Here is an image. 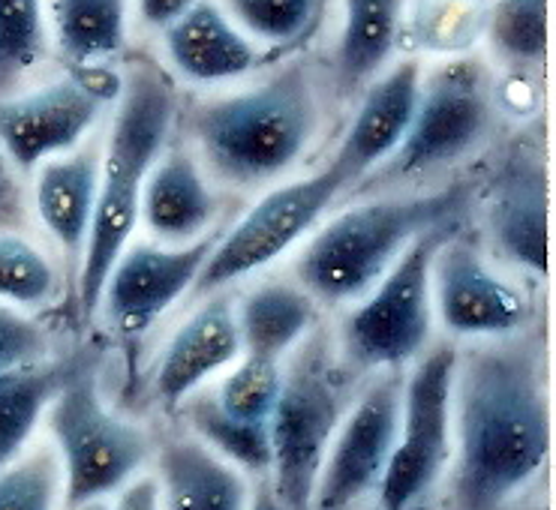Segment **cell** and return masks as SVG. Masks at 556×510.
I'll list each match as a JSON object with an SVG mask.
<instances>
[{
    "mask_svg": "<svg viewBox=\"0 0 556 510\" xmlns=\"http://www.w3.org/2000/svg\"><path fill=\"white\" fill-rule=\"evenodd\" d=\"M457 510H500L551 457V403L539 357L523 345H484L457 357Z\"/></svg>",
    "mask_w": 556,
    "mask_h": 510,
    "instance_id": "6da1fadb",
    "label": "cell"
},
{
    "mask_svg": "<svg viewBox=\"0 0 556 510\" xmlns=\"http://www.w3.org/2000/svg\"><path fill=\"white\" fill-rule=\"evenodd\" d=\"M172 117L175 97L163 73L154 66H132L124 78V93L105 144L97 207L81 255L78 304L85 316H93L100 306L105 277L136 229L144 180L160 160Z\"/></svg>",
    "mask_w": 556,
    "mask_h": 510,
    "instance_id": "7a4b0ae2",
    "label": "cell"
},
{
    "mask_svg": "<svg viewBox=\"0 0 556 510\" xmlns=\"http://www.w3.org/2000/svg\"><path fill=\"white\" fill-rule=\"evenodd\" d=\"M316 124L319 105L304 66H289L260 88L207 102L193 117L211 168L241 187L283 175L307 151Z\"/></svg>",
    "mask_w": 556,
    "mask_h": 510,
    "instance_id": "3957f363",
    "label": "cell"
},
{
    "mask_svg": "<svg viewBox=\"0 0 556 510\" xmlns=\"http://www.w3.org/2000/svg\"><path fill=\"white\" fill-rule=\"evenodd\" d=\"M464 204L466 190L454 187L352 207L313 238L298 258V280L311 297L328 304L362 297L389 273L409 243L454 222Z\"/></svg>",
    "mask_w": 556,
    "mask_h": 510,
    "instance_id": "277c9868",
    "label": "cell"
},
{
    "mask_svg": "<svg viewBox=\"0 0 556 510\" xmlns=\"http://www.w3.org/2000/svg\"><path fill=\"white\" fill-rule=\"evenodd\" d=\"M46 423L54 438L70 510L117 493L151 457L148 435L105 403L97 372L85 360H76L54 394Z\"/></svg>",
    "mask_w": 556,
    "mask_h": 510,
    "instance_id": "5b68a950",
    "label": "cell"
},
{
    "mask_svg": "<svg viewBox=\"0 0 556 510\" xmlns=\"http://www.w3.org/2000/svg\"><path fill=\"white\" fill-rule=\"evenodd\" d=\"M346 411L343 379L323 343L304 345L283 372L268 435L271 486L286 510H313L325 454Z\"/></svg>",
    "mask_w": 556,
    "mask_h": 510,
    "instance_id": "8992f818",
    "label": "cell"
},
{
    "mask_svg": "<svg viewBox=\"0 0 556 510\" xmlns=\"http://www.w3.org/2000/svg\"><path fill=\"white\" fill-rule=\"evenodd\" d=\"M452 222L427 231L391 265L376 292L343 324V352L355 367L391 370L421 355L430 340V265Z\"/></svg>",
    "mask_w": 556,
    "mask_h": 510,
    "instance_id": "52a82bcc",
    "label": "cell"
},
{
    "mask_svg": "<svg viewBox=\"0 0 556 510\" xmlns=\"http://www.w3.org/2000/svg\"><path fill=\"white\" fill-rule=\"evenodd\" d=\"M457 352L442 345L415 367L401 394V426L379 481V510H409L440 481L452 457V387Z\"/></svg>",
    "mask_w": 556,
    "mask_h": 510,
    "instance_id": "ba28073f",
    "label": "cell"
},
{
    "mask_svg": "<svg viewBox=\"0 0 556 510\" xmlns=\"http://www.w3.org/2000/svg\"><path fill=\"white\" fill-rule=\"evenodd\" d=\"M340 192L343 183L328 166L313 178L292 180L268 192L238 219V226L226 238L214 243L205 268L195 280V292H217L223 285L265 268L316 226V219L323 217Z\"/></svg>",
    "mask_w": 556,
    "mask_h": 510,
    "instance_id": "9c48e42d",
    "label": "cell"
},
{
    "mask_svg": "<svg viewBox=\"0 0 556 510\" xmlns=\"http://www.w3.org/2000/svg\"><path fill=\"white\" fill-rule=\"evenodd\" d=\"M491 124V97L484 73L472 61L440 66L418 90L413 124L394 151L397 175H421L460 160L481 141Z\"/></svg>",
    "mask_w": 556,
    "mask_h": 510,
    "instance_id": "30bf717a",
    "label": "cell"
},
{
    "mask_svg": "<svg viewBox=\"0 0 556 510\" xmlns=\"http://www.w3.org/2000/svg\"><path fill=\"white\" fill-rule=\"evenodd\" d=\"M401 379H382L340 421L313 489V510H350L379 486L401 426Z\"/></svg>",
    "mask_w": 556,
    "mask_h": 510,
    "instance_id": "8fae6325",
    "label": "cell"
},
{
    "mask_svg": "<svg viewBox=\"0 0 556 510\" xmlns=\"http://www.w3.org/2000/svg\"><path fill=\"white\" fill-rule=\"evenodd\" d=\"M103 90L81 76H64L27 93L0 97V151L18 171L73 151L105 105Z\"/></svg>",
    "mask_w": 556,
    "mask_h": 510,
    "instance_id": "7c38bea8",
    "label": "cell"
},
{
    "mask_svg": "<svg viewBox=\"0 0 556 510\" xmlns=\"http://www.w3.org/2000/svg\"><path fill=\"white\" fill-rule=\"evenodd\" d=\"M214 243L217 238L205 234L178 250L132 246L130 253H121L100 292V304L117 331H148L168 306L178 304L199 280Z\"/></svg>",
    "mask_w": 556,
    "mask_h": 510,
    "instance_id": "4fadbf2b",
    "label": "cell"
},
{
    "mask_svg": "<svg viewBox=\"0 0 556 510\" xmlns=\"http://www.w3.org/2000/svg\"><path fill=\"white\" fill-rule=\"evenodd\" d=\"M430 280L442 324L457 336H508L527 319L523 297L481 262L472 243L454 241V234L433 255Z\"/></svg>",
    "mask_w": 556,
    "mask_h": 510,
    "instance_id": "5bb4252c",
    "label": "cell"
},
{
    "mask_svg": "<svg viewBox=\"0 0 556 510\" xmlns=\"http://www.w3.org/2000/svg\"><path fill=\"white\" fill-rule=\"evenodd\" d=\"M418 90H421V69L415 61H403L367 88L328 166L340 178L343 190L362 180L382 160L394 156L413 124Z\"/></svg>",
    "mask_w": 556,
    "mask_h": 510,
    "instance_id": "9a60e30c",
    "label": "cell"
},
{
    "mask_svg": "<svg viewBox=\"0 0 556 510\" xmlns=\"http://www.w3.org/2000/svg\"><path fill=\"white\" fill-rule=\"evenodd\" d=\"M241 355V333H238V313L229 297H214L199 306L184 328L163 352L156 367L154 394L163 408H178L195 387L207 382L214 372L229 367Z\"/></svg>",
    "mask_w": 556,
    "mask_h": 510,
    "instance_id": "2e32d148",
    "label": "cell"
},
{
    "mask_svg": "<svg viewBox=\"0 0 556 510\" xmlns=\"http://www.w3.org/2000/svg\"><path fill=\"white\" fill-rule=\"evenodd\" d=\"M488 229L508 262L535 277L547 273V178L539 163L515 160L500 171L488 199Z\"/></svg>",
    "mask_w": 556,
    "mask_h": 510,
    "instance_id": "e0dca14e",
    "label": "cell"
},
{
    "mask_svg": "<svg viewBox=\"0 0 556 510\" xmlns=\"http://www.w3.org/2000/svg\"><path fill=\"white\" fill-rule=\"evenodd\" d=\"M163 510H247L244 474L195 435H168L156 447Z\"/></svg>",
    "mask_w": 556,
    "mask_h": 510,
    "instance_id": "ac0fdd59",
    "label": "cell"
},
{
    "mask_svg": "<svg viewBox=\"0 0 556 510\" xmlns=\"http://www.w3.org/2000/svg\"><path fill=\"white\" fill-rule=\"evenodd\" d=\"M166 49L178 73L193 81H223L256 66L250 39L207 0H199L166 27Z\"/></svg>",
    "mask_w": 556,
    "mask_h": 510,
    "instance_id": "d6986e66",
    "label": "cell"
},
{
    "mask_svg": "<svg viewBox=\"0 0 556 510\" xmlns=\"http://www.w3.org/2000/svg\"><path fill=\"white\" fill-rule=\"evenodd\" d=\"M34 207L42 226L66 253H85L91 231L97 192H100V160L97 153L52 156L34 168Z\"/></svg>",
    "mask_w": 556,
    "mask_h": 510,
    "instance_id": "ffe728a7",
    "label": "cell"
},
{
    "mask_svg": "<svg viewBox=\"0 0 556 510\" xmlns=\"http://www.w3.org/2000/svg\"><path fill=\"white\" fill-rule=\"evenodd\" d=\"M139 211L163 241H195L217 214V202L193 160L172 153L151 168Z\"/></svg>",
    "mask_w": 556,
    "mask_h": 510,
    "instance_id": "44dd1931",
    "label": "cell"
},
{
    "mask_svg": "<svg viewBox=\"0 0 556 510\" xmlns=\"http://www.w3.org/2000/svg\"><path fill=\"white\" fill-rule=\"evenodd\" d=\"M316 321V306L307 292L283 282H268L247 294L238 313L241 355L262 360H283Z\"/></svg>",
    "mask_w": 556,
    "mask_h": 510,
    "instance_id": "7402d4cb",
    "label": "cell"
},
{
    "mask_svg": "<svg viewBox=\"0 0 556 510\" xmlns=\"http://www.w3.org/2000/svg\"><path fill=\"white\" fill-rule=\"evenodd\" d=\"M76 360H39L0 372V469L25 454L30 435L46 418Z\"/></svg>",
    "mask_w": 556,
    "mask_h": 510,
    "instance_id": "603a6c76",
    "label": "cell"
},
{
    "mask_svg": "<svg viewBox=\"0 0 556 510\" xmlns=\"http://www.w3.org/2000/svg\"><path fill=\"white\" fill-rule=\"evenodd\" d=\"M406 0H343V37L337 51L343 90L362 88L391 58Z\"/></svg>",
    "mask_w": 556,
    "mask_h": 510,
    "instance_id": "cb8c5ba5",
    "label": "cell"
},
{
    "mask_svg": "<svg viewBox=\"0 0 556 510\" xmlns=\"http://www.w3.org/2000/svg\"><path fill=\"white\" fill-rule=\"evenodd\" d=\"M54 37L70 61H103L124 46L127 3L124 0H49Z\"/></svg>",
    "mask_w": 556,
    "mask_h": 510,
    "instance_id": "d4e9b609",
    "label": "cell"
},
{
    "mask_svg": "<svg viewBox=\"0 0 556 510\" xmlns=\"http://www.w3.org/2000/svg\"><path fill=\"white\" fill-rule=\"evenodd\" d=\"M187 421L193 435L220 454L232 466H244L250 472L265 474L271 469V435L268 423L235 421L211 396H187Z\"/></svg>",
    "mask_w": 556,
    "mask_h": 510,
    "instance_id": "484cf974",
    "label": "cell"
},
{
    "mask_svg": "<svg viewBox=\"0 0 556 510\" xmlns=\"http://www.w3.org/2000/svg\"><path fill=\"white\" fill-rule=\"evenodd\" d=\"M488 42L508 66L527 69L542 64L547 54V0H496Z\"/></svg>",
    "mask_w": 556,
    "mask_h": 510,
    "instance_id": "4316f807",
    "label": "cell"
},
{
    "mask_svg": "<svg viewBox=\"0 0 556 510\" xmlns=\"http://www.w3.org/2000/svg\"><path fill=\"white\" fill-rule=\"evenodd\" d=\"M42 0H0V97L42 61Z\"/></svg>",
    "mask_w": 556,
    "mask_h": 510,
    "instance_id": "83f0119b",
    "label": "cell"
},
{
    "mask_svg": "<svg viewBox=\"0 0 556 510\" xmlns=\"http://www.w3.org/2000/svg\"><path fill=\"white\" fill-rule=\"evenodd\" d=\"M54 268L22 231H0V304L39 306L54 294Z\"/></svg>",
    "mask_w": 556,
    "mask_h": 510,
    "instance_id": "f1b7e54d",
    "label": "cell"
},
{
    "mask_svg": "<svg viewBox=\"0 0 556 510\" xmlns=\"http://www.w3.org/2000/svg\"><path fill=\"white\" fill-rule=\"evenodd\" d=\"M283 387V370L277 360L247 357L223 379L214 403L235 418L247 423H268Z\"/></svg>",
    "mask_w": 556,
    "mask_h": 510,
    "instance_id": "f546056e",
    "label": "cell"
},
{
    "mask_svg": "<svg viewBox=\"0 0 556 510\" xmlns=\"http://www.w3.org/2000/svg\"><path fill=\"white\" fill-rule=\"evenodd\" d=\"M54 450H30L0 469V510H54L61 493Z\"/></svg>",
    "mask_w": 556,
    "mask_h": 510,
    "instance_id": "4dcf8cb0",
    "label": "cell"
},
{
    "mask_svg": "<svg viewBox=\"0 0 556 510\" xmlns=\"http://www.w3.org/2000/svg\"><path fill=\"white\" fill-rule=\"evenodd\" d=\"M229 7L256 37L289 42L307 30L319 0H229Z\"/></svg>",
    "mask_w": 556,
    "mask_h": 510,
    "instance_id": "1f68e13d",
    "label": "cell"
},
{
    "mask_svg": "<svg viewBox=\"0 0 556 510\" xmlns=\"http://www.w3.org/2000/svg\"><path fill=\"white\" fill-rule=\"evenodd\" d=\"M49 331L18 306L0 304V372L49 360Z\"/></svg>",
    "mask_w": 556,
    "mask_h": 510,
    "instance_id": "d6a6232c",
    "label": "cell"
},
{
    "mask_svg": "<svg viewBox=\"0 0 556 510\" xmlns=\"http://www.w3.org/2000/svg\"><path fill=\"white\" fill-rule=\"evenodd\" d=\"M27 202L18 168L0 151V231H18L25 226Z\"/></svg>",
    "mask_w": 556,
    "mask_h": 510,
    "instance_id": "836d02e7",
    "label": "cell"
},
{
    "mask_svg": "<svg viewBox=\"0 0 556 510\" xmlns=\"http://www.w3.org/2000/svg\"><path fill=\"white\" fill-rule=\"evenodd\" d=\"M112 510H163L156 474H142V477H132L130 484L121 486V496Z\"/></svg>",
    "mask_w": 556,
    "mask_h": 510,
    "instance_id": "e575fe53",
    "label": "cell"
},
{
    "mask_svg": "<svg viewBox=\"0 0 556 510\" xmlns=\"http://www.w3.org/2000/svg\"><path fill=\"white\" fill-rule=\"evenodd\" d=\"M195 3L199 0H139V13H142L144 25L166 30L172 22H178Z\"/></svg>",
    "mask_w": 556,
    "mask_h": 510,
    "instance_id": "d590c367",
    "label": "cell"
},
{
    "mask_svg": "<svg viewBox=\"0 0 556 510\" xmlns=\"http://www.w3.org/2000/svg\"><path fill=\"white\" fill-rule=\"evenodd\" d=\"M247 510H286L283 501L277 498V493H274L271 481H265V484H260L253 493H250V498H247Z\"/></svg>",
    "mask_w": 556,
    "mask_h": 510,
    "instance_id": "8d00e7d4",
    "label": "cell"
},
{
    "mask_svg": "<svg viewBox=\"0 0 556 510\" xmlns=\"http://www.w3.org/2000/svg\"><path fill=\"white\" fill-rule=\"evenodd\" d=\"M73 510H112V508L105 505V498H93V501H85V505H78V508Z\"/></svg>",
    "mask_w": 556,
    "mask_h": 510,
    "instance_id": "74e56055",
    "label": "cell"
},
{
    "mask_svg": "<svg viewBox=\"0 0 556 510\" xmlns=\"http://www.w3.org/2000/svg\"><path fill=\"white\" fill-rule=\"evenodd\" d=\"M409 510H430V508H427L425 501H418V505H413V508H409Z\"/></svg>",
    "mask_w": 556,
    "mask_h": 510,
    "instance_id": "f35d334b",
    "label": "cell"
},
{
    "mask_svg": "<svg viewBox=\"0 0 556 510\" xmlns=\"http://www.w3.org/2000/svg\"><path fill=\"white\" fill-rule=\"evenodd\" d=\"M323 3H325V0H319V7H323Z\"/></svg>",
    "mask_w": 556,
    "mask_h": 510,
    "instance_id": "ab89813d",
    "label": "cell"
}]
</instances>
